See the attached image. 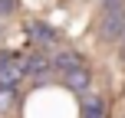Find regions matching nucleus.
<instances>
[{
	"label": "nucleus",
	"mask_w": 125,
	"mask_h": 118,
	"mask_svg": "<svg viewBox=\"0 0 125 118\" xmlns=\"http://www.w3.org/2000/svg\"><path fill=\"white\" fill-rule=\"evenodd\" d=\"M30 33H33V39H36V43H43V46H53V43H56V30H53L50 23L33 20V23H30Z\"/></svg>",
	"instance_id": "5"
},
{
	"label": "nucleus",
	"mask_w": 125,
	"mask_h": 118,
	"mask_svg": "<svg viewBox=\"0 0 125 118\" xmlns=\"http://www.w3.org/2000/svg\"><path fill=\"white\" fill-rule=\"evenodd\" d=\"M23 75H26V69L17 53H0V89H17Z\"/></svg>",
	"instance_id": "1"
},
{
	"label": "nucleus",
	"mask_w": 125,
	"mask_h": 118,
	"mask_svg": "<svg viewBox=\"0 0 125 118\" xmlns=\"http://www.w3.org/2000/svg\"><path fill=\"white\" fill-rule=\"evenodd\" d=\"M23 69H26V75H33V79H50V72H53V59L50 56H43V53H33L30 59H23Z\"/></svg>",
	"instance_id": "3"
},
{
	"label": "nucleus",
	"mask_w": 125,
	"mask_h": 118,
	"mask_svg": "<svg viewBox=\"0 0 125 118\" xmlns=\"http://www.w3.org/2000/svg\"><path fill=\"white\" fill-rule=\"evenodd\" d=\"M62 82H66V89H73V92L86 95V89H89V69H86V66L69 69V72H62Z\"/></svg>",
	"instance_id": "4"
},
{
	"label": "nucleus",
	"mask_w": 125,
	"mask_h": 118,
	"mask_svg": "<svg viewBox=\"0 0 125 118\" xmlns=\"http://www.w3.org/2000/svg\"><path fill=\"white\" fill-rule=\"evenodd\" d=\"M105 7H125V0H105Z\"/></svg>",
	"instance_id": "10"
},
{
	"label": "nucleus",
	"mask_w": 125,
	"mask_h": 118,
	"mask_svg": "<svg viewBox=\"0 0 125 118\" xmlns=\"http://www.w3.org/2000/svg\"><path fill=\"white\" fill-rule=\"evenodd\" d=\"M13 7H17V0H0V17H10Z\"/></svg>",
	"instance_id": "9"
},
{
	"label": "nucleus",
	"mask_w": 125,
	"mask_h": 118,
	"mask_svg": "<svg viewBox=\"0 0 125 118\" xmlns=\"http://www.w3.org/2000/svg\"><path fill=\"white\" fill-rule=\"evenodd\" d=\"M13 102H17V92H13V89H0V115L10 112Z\"/></svg>",
	"instance_id": "8"
},
{
	"label": "nucleus",
	"mask_w": 125,
	"mask_h": 118,
	"mask_svg": "<svg viewBox=\"0 0 125 118\" xmlns=\"http://www.w3.org/2000/svg\"><path fill=\"white\" fill-rule=\"evenodd\" d=\"M99 30L105 39H125V7H105Z\"/></svg>",
	"instance_id": "2"
},
{
	"label": "nucleus",
	"mask_w": 125,
	"mask_h": 118,
	"mask_svg": "<svg viewBox=\"0 0 125 118\" xmlns=\"http://www.w3.org/2000/svg\"><path fill=\"white\" fill-rule=\"evenodd\" d=\"M82 118H105V99H86V108H82Z\"/></svg>",
	"instance_id": "7"
},
{
	"label": "nucleus",
	"mask_w": 125,
	"mask_h": 118,
	"mask_svg": "<svg viewBox=\"0 0 125 118\" xmlns=\"http://www.w3.org/2000/svg\"><path fill=\"white\" fill-rule=\"evenodd\" d=\"M76 66H82V59L76 53H56V59H53V69H59V72H69Z\"/></svg>",
	"instance_id": "6"
}]
</instances>
